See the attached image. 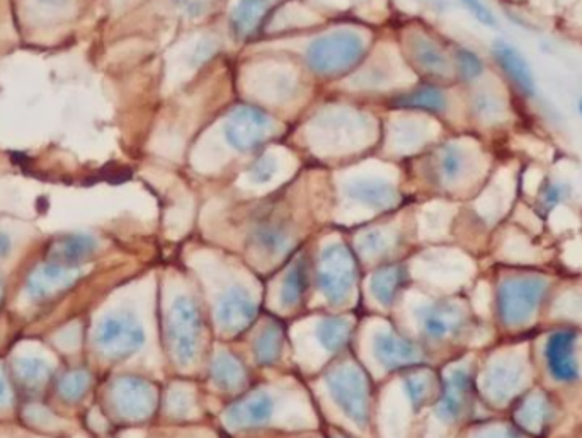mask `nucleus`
<instances>
[{"label": "nucleus", "mask_w": 582, "mask_h": 438, "mask_svg": "<svg viewBox=\"0 0 582 438\" xmlns=\"http://www.w3.org/2000/svg\"><path fill=\"white\" fill-rule=\"evenodd\" d=\"M94 249L96 241L90 235H65L50 244L46 256L48 262L53 263L79 266L84 260H88Z\"/></svg>", "instance_id": "21"}, {"label": "nucleus", "mask_w": 582, "mask_h": 438, "mask_svg": "<svg viewBox=\"0 0 582 438\" xmlns=\"http://www.w3.org/2000/svg\"><path fill=\"white\" fill-rule=\"evenodd\" d=\"M177 5L190 15H202L208 11L213 0H175Z\"/></svg>", "instance_id": "40"}, {"label": "nucleus", "mask_w": 582, "mask_h": 438, "mask_svg": "<svg viewBox=\"0 0 582 438\" xmlns=\"http://www.w3.org/2000/svg\"><path fill=\"white\" fill-rule=\"evenodd\" d=\"M373 351L380 364L387 370L404 368L421 364L424 353L414 343L399 338L389 331H380L373 341Z\"/></svg>", "instance_id": "16"}, {"label": "nucleus", "mask_w": 582, "mask_h": 438, "mask_svg": "<svg viewBox=\"0 0 582 438\" xmlns=\"http://www.w3.org/2000/svg\"><path fill=\"white\" fill-rule=\"evenodd\" d=\"M465 156L456 146H446L439 156V173L446 183H453L464 173Z\"/></svg>", "instance_id": "32"}, {"label": "nucleus", "mask_w": 582, "mask_h": 438, "mask_svg": "<svg viewBox=\"0 0 582 438\" xmlns=\"http://www.w3.org/2000/svg\"><path fill=\"white\" fill-rule=\"evenodd\" d=\"M392 246V239L383 231H368L358 241V249L366 256H379Z\"/></svg>", "instance_id": "34"}, {"label": "nucleus", "mask_w": 582, "mask_h": 438, "mask_svg": "<svg viewBox=\"0 0 582 438\" xmlns=\"http://www.w3.org/2000/svg\"><path fill=\"white\" fill-rule=\"evenodd\" d=\"M283 345H285L283 324L277 321L268 322L254 343L256 362L264 367L275 366L281 357Z\"/></svg>", "instance_id": "27"}, {"label": "nucleus", "mask_w": 582, "mask_h": 438, "mask_svg": "<svg viewBox=\"0 0 582 438\" xmlns=\"http://www.w3.org/2000/svg\"><path fill=\"white\" fill-rule=\"evenodd\" d=\"M410 46H412V57L416 60L418 67L424 72L436 77H446L452 71L450 60L445 55V52L429 38L414 36Z\"/></svg>", "instance_id": "24"}, {"label": "nucleus", "mask_w": 582, "mask_h": 438, "mask_svg": "<svg viewBox=\"0 0 582 438\" xmlns=\"http://www.w3.org/2000/svg\"><path fill=\"white\" fill-rule=\"evenodd\" d=\"M275 411V399L264 389H256L249 393L246 397L233 403L230 408L225 411V424L230 428H252L264 424Z\"/></svg>", "instance_id": "14"}, {"label": "nucleus", "mask_w": 582, "mask_h": 438, "mask_svg": "<svg viewBox=\"0 0 582 438\" xmlns=\"http://www.w3.org/2000/svg\"><path fill=\"white\" fill-rule=\"evenodd\" d=\"M258 312L259 307L250 297V293L246 289L233 287L220 295L215 307V319L219 322L221 331L235 335L248 329L249 326L256 321Z\"/></svg>", "instance_id": "11"}, {"label": "nucleus", "mask_w": 582, "mask_h": 438, "mask_svg": "<svg viewBox=\"0 0 582 438\" xmlns=\"http://www.w3.org/2000/svg\"><path fill=\"white\" fill-rule=\"evenodd\" d=\"M111 397L117 413L128 420H146L154 413L157 405V395L154 387L138 377L117 379L113 384Z\"/></svg>", "instance_id": "10"}, {"label": "nucleus", "mask_w": 582, "mask_h": 438, "mask_svg": "<svg viewBox=\"0 0 582 438\" xmlns=\"http://www.w3.org/2000/svg\"><path fill=\"white\" fill-rule=\"evenodd\" d=\"M456 67H458V72L464 81H474V79L481 77V73L483 72V63H482L481 57L466 48L456 52Z\"/></svg>", "instance_id": "35"}, {"label": "nucleus", "mask_w": 582, "mask_h": 438, "mask_svg": "<svg viewBox=\"0 0 582 438\" xmlns=\"http://www.w3.org/2000/svg\"><path fill=\"white\" fill-rule=\"evenodd\" d=\"M277 173V161L273 156H262L250 167V179L258 185H264L271 181Z\"/></svg>", "instance_id": "36"}, {"label": "nucleus", "mask_w": 582, "mask_h": 438, "mask_svg": "<svg viewBox=\"0 0 582 438\" xmlns=\"http://www.w3.org/2000/svg\"><path fill=\"white\" fill-rule=\"evenodd\" d=\"M474 438H523L510 426H487Z\"/></svg>", "instance_id": "39"}, {"label": "nucleus", "mask_w": 582, "mask_h": 438, "mask_svg": "<svg viewBox=\"0 0 582 438\" xmlns=\"http://www.w3.org/2000/svg\"><path fill=\"white\" fill-rule=\"evenodd\" d=\"M404 386H406L408 399L414 403L416 408H419L435 393L436 382L433 374L429 372H412L404 380Z\"/></svg>", "instance_id": "31"}, {"label": "nucleus", "mask_w": 582, "mask_h": 438, "mask_svg": "<svg viewBox=\"0 0 582 438\" xmlns=\"http://www.w3.org/2000/svg\"><path fill=\"white\" fill-rule=\"evenodd\" d=\"M273 132V119L256 106H239L225 121V138L239 152H252Z\"/></svg>", "instance_id": "7"}, {"label": "nucleus", "mask_w": 582, "mask_h": 438, "mask_svg": "<svg viewBox=\"0 0 582 438\" xmlns=\"http://www.w3.org/2000/svg\"><path fill=\"white\" fill-rule=\"evenodd\" d=\"M80 277L79 266H67V264L48 263L38 266L26 283V290L33 300L42 302L48 300L59 293L65 292L72 287L73 283Z\"/></svg>", "instance_id": "12"}, {"label": "nucleus", "mask_w": 582, "mask_h": 438, "mask_svg": "<svg viewBox=\"0 0 582 438\" xmlns=\"http://www.w3.org/2000/svg\"><path fill=\"white\" fill-rule=\"evenodd\" d=\"M366 53L363 38L350 30L333 31L314 40L306 50L308 67L324 77L350 72Z\"/></svg>", "instance_id": "1"}, {"label": "nucleus", "mask_w": 582, "mask_h": 438, "mask_svg": "<svg viewBox=\"0 0 582 438\" xmlns=\"http://www.w3.org/2000/svg\"><path fill=\"white\" fill-rule=\"evenodd\" d=\"M15 374L26 386H43L52 374V367L43 358H17L14 364Z\"/></svg>", "instance_id": "30"}, {"label": "nucleus", "mask_w": 582, "mask_h": 438, "mask_svg": "<svg viewBox=\"0 0 582 438\" xmlns=\"http://www.w3.org/2000/svg\"><path fill=\"white\" fill-rule=\"evenodd\" d=\"M211 379L219 386L220 389L233 391L242 387L248 380L246 367L239 358H235L229 351H220L211 362Z\"/></svg>", "instance_id": "25"}, {"label": "nucleus", "mask_w": 582, "mask_h": 438, "mask_svg": "<svg viewBox=\"0 0 582 438\" xmlns=\"http://www.w3.org/2000/svg\"><path fill=\"white\" fill-rule=\"evenodd\" d=\"M11 248H13V243H11V237L4 233H0V258H5L9 256L11 252Z\"/></svg>", "instance_id": "43"}, {"label": "nucleus", "mask_w": 582, "mask_h": 438, "mask_svg": "<svg viewBox=\"0 0 582 438\" xmlns=\"http://www.w3.org/2000/svg\"><path fill=\"white\" fill-rule=\"evenodd\" d=\"M310 287V266L305 258H298L291 264L281 285V304L285 307L298 306Z\"/></svg>", "instance_id": "28"}, {"label": "nucleus", "mask_w": 582, "mask_h": 438, "mask_svg": "<svg viewBox=\"0 0 582 438\" xmlns=\"http://www.w3.org/2000/svg\"><path fill=\"white\" fill-rule=\"evenodd\" d=\"M552 413L550 399L541 391H533L518 403L514 409V422L524 432L541 435L552 422Z\"/></svg>", "instance_id": "17"}, {"label": "nucleus", "mask_w": 582, "mask_h": 438, "mask_svg": "<svg viewBox=\"0 0 582 438\" xmlns=\"http://www.w3.org/2000/svg\"><path fill=\"white\" fill-rule=\"evenodd\" d=\"M352 322L346 318H329L319 322L317 339L327 351L343 350L352 337Z\"/></svg>", "instance_id": "29"}, {"label": "nucleus", "mask_w": 582, "mask_h": 438, "mask_svg": "<svg viewBox=\"0 0 582 438\" xmlns=\"http://www.w3.org/2000/svg\"><path fill=\"white\" fill-rule=\"evenodd\" d=\"M356 281V260L344 244H329L322 251L319 283L331 306L348 300Z\"/></svg>", "instance_id": "5"}, {"label": "nucleus", "mask_w": 582, "mask_h": 438, "mask_svg": "<svg viewBox=\"0 0 582 438\" xmlns=\"http://www.w3.org/2000/svg\"><path fill=\"white\" fill-rule=\"evenodd\" d=\"M466 321L465 309L456 302H435L418 309V322L422 335L433 341L460 337Z\"/></svg>", "instance_id": "8"}, {"label": "nucleus", "mask_w": 582, "mask_h": 438, "mask_svg": "<svg viewBox=\"0 0 582 438\" xmlns=\"http://www.w3.org/2000/svg\"><path fill=\"white\" fill-rule=\"evenodd\" d=\"M524 379L526 367L520 358H501L487 370L485 393L494 403H508L521 389Z\"/></svg>", "instance_id": "13"}, {"label": "nucleus", "mask_w": 582, "mask_h": 438, "mask_svg": "<svg viewBox=\"0 0 582 438\" xmlns=\"http://www.w3.org/2000/svg\"><path fill=\"white\" fill-rule=\"evenodd\" d=\"M549 289L547 278L530 275L506 278L497 290L499 319L506 328L526 326L537 316Z\"/></svg>", "instance_id": "2"}, {"label": "nucleus", "mask_w": 582, "mask_h": 438, "mask_svg": "<svg viewBox=\"0 0 582 438\" xmlns=\"http://www.w3.org/2000/svg\"><path fill=\"white\" fill-rule=\"evenodd\" d=\"M577 333L562 329L552 333L545 343V362L549 374L560 384H574L581 379V366L576 353Z\"/></svg>", "instance_id": "9"}, {"label": "nucleus", "mask_w": 582, "mask_h": 438, "mask_svg": "<svg viewBox=\"0 0 582 438\" xmlns=\"http://www.w3.org/2000/svg\"><path fill=\"white\" fill-rule=\"evenodd\" d=\"M203 331V319L200 307L191 295L175 297L169 314V345L175 362L188 366L200 348Z\"/></svg>", "instance_id": "4"}, {"label": "nucleus", "mask_w": 582, "mask_h": 438, "mask_svg": "<svg viewBox=\"0 0 582 438\" xmlns=\"http://www.w3.org/2000/svg\"><path fill=\"white\" fill-rule=\"evenodd\" d=\"M472 391L474 387L470 374L464 368L453 370L441 391V399L437 403V416L446 424L458 422L468 409Z\"/></svg>", "instance_id": "15"}, {"label": "nucleus", "mask_w": 582, "mask_h": 438, "mask_svg": "<svg viewBox=\"0 0 582 438\" xmlns=\"http://www.w3.org/2000/svg\"><path fill=\"white\" fill-rule=\"evenodd\" d=\"M408 280V270L404 264L383 266L371 278V292L381 306H392L399 292L406 287Z\"/></svg>", "instance_id": "23"}, {"label": "nucleus", "mask_w": 582, "mask_h": 438, "mask_svg": "<svg viewBox=\"0 0 582 438\" xmlns=\"http://www.w3.org/2000/svg\"><path fill=\"white\" fill-rule=\"evenodd\" d=\"M271 11L269 0H239L230 15V30L233 36L244 40L259 30Z\"/></svg>", "instance_id": "20"}, {"label": "nucleus", "mask_w": 582, "mask_h": 438, "mask_svg": "<svg viewBox=\"0 0 582 438\" xmlns=\"http://www.w3.org/2000/svg\"><path fill=\"white\" fill-rule=\"evenodd\" d=\"M577 108H579V113H581L582 117V100H579V106H577Z\"/></svg>", "instance_id": "44"}, {"label": "nucleus", "mask_w": 582, "mask_h": 438, "mask_svg": "<svg viewBox=\"0 0 582 438\" xmlns=\"http://www.w3.org/2000/svg\"><path fill=\"white\" fill-rule=\"evenodd\" d=\"M11 397V391H9V384L5 376L0 372V406H5L9 403Z\"/></svg>", "instance_id": "42"}, {"label": "nucleus", "mask_w": 582, "mask_h": 438, "mask_svg": "<svg viewBox=\"0 0 582 438\" xmlns=\"http://www.w3.org/2000/svg\"><path fill=\"white\" fill-rule=\"evenodd\" d=\"M346 195L351 200L375 210H387L399 204V191L383 179H356L348 185Z\"/></svg>", "instance_id": "18"}, {"label": "nucleus", "mask_w": 582, "mask_h": 438, "mask_svg": "<svg viewBox=\"0 0 582 438\" xmlns=\"http://www.w3.org/2000/svg\"><path fill=\"white\" fill-rule=\"evenodd\" d=\"M325 382L344 414L358 426H366L370 420V386L363 372L354 366L339 367L325 377Z\"/></svg>", "instance_id": "6"}, {"label": "nucleus", "mask_w": 582, "mask_h": 438, "mask_svg": "<svg viewBox=\"0 0 582 438\" xmlns=\"http://www.w3.org/2000/svg\"><path fill=\"white\" fill-rule=\"evenodd\" d=\"M466 9L472 13V15L482 23L483 26H495V17L493 11L482 2V0H462Z\"/></svg>", "instance_id": "38"}, {"label": "nucleus", "mask_w": 582, "mask_h": 438, "mask_svg": "<svg viewBox=\"0 0 582 438\" xmlns=\"http://www.w3.org/2000/svg\"><path fill=\"white\" fill-rule=\"evenodd\" d=\"M252 244L266 256H279L286 252L291 246L290 229L277 220L261 222L252 231Z\"/></svg>", "instance_id": "22"}, {"label": "nucleus", "mask_w": 582, "mask_h": 438, "mask_svg": "<svg viewBox=\"0 0 582 438\" xmlns=\"http://www.w3.org/2000/svg\"><path fill=\"white\" fill-rule=\"evenodd\" d=\"M475 108L483 117H493L501 110L499 104L494 101V98H491V96H479L475 101Z\"/></svg>", "instance_id": "41"}, {"label": "nucleus", "mask_w": 582, "mask_h": 438, "mask_svg": "<svg viewBox=\"0 0 582 438\" xmlns=\"http://www.w3.org/2000/svg\"><path fill=\"white\" fill-rule=\"evenodd\" d=\"M96 347L108 360H125L146 343V333L138 319L128 310L108 314L96 329Z\"/></svg>", "instance_id": "3"}, {"label": "nucleus", "mask_w": 582, "mask_h": 438, "mask_svg": "<svg viewBox=\"0 0 582 438\" xmlns=\"http://www.w3.org/2000/svg\"><path fill=\"white\" fill-rule=\"evenodd\" d=\"M90 377L84 370H73L65 374L59 382V393L65 401H79L88 393Z\"/></svg>", "instance_id": "33"}, {"label": "nucleus", "mask_w": 582, "mask_h": 438, "mask_svg": "<svg viewBox=\"0 0 582 438\" xmlns=\"http://www.w3.org/2000/svg\"><path fill=\"white\" fill-rule=\"evenodd\" d=\"M393 106L404 110H418L427 113H443L448 106L446 96L435 86H422L393 100Z\"/></svg>", "instance_id": "26"}, {"label": "nucleus", "mask_w": 582, "mask_h": 438, "mask_svg": "<svg viewBox=\"0 0 582 438\" xmlns=\"http://www.w3.org/2000/svg\"><path fill=\"white\" fill-rule=\"evenodd\" d=\"M494 57L501 69L512 81V84L523 92L524 96H535V79L528 62L523 55L506 42H495Z\"/></svg>", "instance_id": "19"}, {"label": "nucleus", "mask_w": 582, "mask_h": 438, "mask_svg": "<svg viewBox=\"0 0 582 438\" xmlns=\"http://www.w3.org/2000/svg\"><path fill=\"white\" fill-rule=\"evenodd\" d=\"M334 438H346V437H343V435H337V437H334Z\"/></svg>", "instance_id": "45"}, {"label": "nucleus", "mask_w": 582, "mask_h": 438, "mask_svg": "<svg viewBox=\"0 0 582 438\" xmlns=\"http://www.w3.org/2000/svg\"><path fill=\"white\" fill-rule=\"evenodd\" d=\"M568 196V185H560V183H549L543 190H541V196H540V205L545 212H550L557 205L560 204L562 200H566Z\"/></svg>", "instance_id": "37"}]
</instances>
